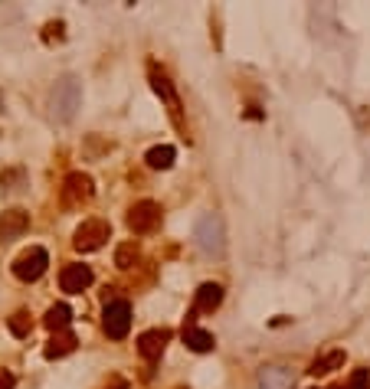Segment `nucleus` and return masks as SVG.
<instances>
[{"label": "nucleus", "instance_id": "obj_18", "mask_svg": "<svg viewBox=\"0 0 370 389\" xmlns=\"http://www.w3.org/2000/svg\"><path fill=\"white\" fill-rule=\"evenodd\" d=\"M138 259H141V252H138V246L134 242H121L118 252H115V265H118L121 271H128L138 265Z\"/></svg>", "mask_w": 370, "mask_h": 389}, {"label": "nucleus", "instance_id": "obj_14", "mask_svg": "<svg viewBox=\"0 0 370 389\" xmlns=\"http://www.w3.org/2000/svg\"><path fill=\"white\" fill-rule=\"evenodd\" d=\"M184 344L190 347V350H196V354H207V350H213V347H217V340H213V334H210V331H203V327L187 324L184 327Z\"/></svg>", "mask_w": 370, "mask_h": 389}, {"label": "nucleus", "instance_id": "obj_4", "mask_svg": "<svg viewBox=\"0 0 370 389\" xmlns=\"http://www.w3.org/2000/svg\"><path fill=\"white\" fill-rule=\"evenodd\" d=\"M164 219V209L154 200H138V203L128 209V229L131 232H138V236H148L154 229L161 226Z\"/></svg>", "mask_w": 370, "mask_h": 389}, {"label": "nucleus", "instance_id": "obj_3", "mask_svg": "<svg viewBox=\"0 0 370 389\" xmlns=\"http://www.w3.org/2000/svg\"><path fill=\"white\" fill-rule=\"evenodd\" d=\"M92 193H95V184H92V177L82 173V170L69 173V177L63 180V190H59L65 209H79V206H86L88 200H92Z\"/></svg>", "mask_w": 370, "mask_h": 389}, {"label": "nucleus", "instance_id": "obj_10", "mask_svg": "<svg viewBox=\"0 0 370 389\" xmlns=\"http://www.w3.org/2000/svg\"><path fill=\"white\" fill-rule=\"evenodd\" d=\"M59 285L65 294H82L92 285V269L88 265H65L59 275Z\"/></svg>", "mask_w": 370, "mask_h": 389}, {"label": "nucleus", "instance_id": "obj_22", "mask_svg": "<svg viewBox=\"0 0 370 389\" xmlns=\"http://www.w3.org/2000/svg\"><path fill=\"white\" fill-rule=\"evenodd\" d=\"M105 389H128V383H125V379H118V376H111L109 383H105Z\"/></svg>", "mask_w": 370, "mask_h": 389}, {"label": "nucleus", "instance_id": "obj_11", "mask_svg": "<svg viewBox=\"0 0 370 389\" xmlns=\"http://www.w3.org/2000/svg\"><path fill=\"white\" fill-rule=\"evenodd\" d=\"M167 340H171V334H167V331H161V327H154V331H144V334L138 337V354H141L144 360H157V357L164 354Z\"/></svg>", "mask_w": 370, "mask_h": 389}, {"label": "nucleus", "instance_id": "obj_12", "mask_svg": "<svg viewBox=\"0 0 370 389\" xmlns=\"http://www.w3.org/2000/svg\"><path fill=\"white\" fill-rule=\"evenodd\" d=\"M223 304V288H219L217 281H207V285H200L196 288V298H194V311L200 314H213Z\"/></svg>", "mask_w": 370, "mask_h": 389}, {"label": "nucleus", "instance_id": "obj_2", "mask_svg": "<svg viewBox=\"0 0 370 389\" xmlns=\"http://www.w3.org/2000/svg\"><path fill=\"white\" fill-rule=\"evenodd\" d=\"M148 79H151V88L161 95V102L167 105V115H171V121H174L177 128L184 131V111H180V95H177V88H174V82L164 76L157 65H151L148 69Z\"/></svg>", "mask_w": 370, "mask_h": 389}, {"label": "nucleus", "instance_id": "obj_6", "mask_svg": "<svg viewBox=\"0 0 370 389\" xmlns=\"http://www.w3.org/2000/svg\"><path fill=\"white\" fill-rule=\"evenodd\" d=\"M46 265H49L46 249L43 246H33V249L20 252V255L13 259V275H17L20 281H36L46 271Z\"/></svg>", "mask_w": 370, "mask_h": 389}, {"label": "nucleus", "instance_id": "obj_15", "mask_svg": "<svg viewBox=\"0 0 370 389\" xmlns=\"http://www.w3.org/2000/svg\"><path fill=\"white\" fill-rule=\"evenodd\" d=\"M76 350V334H69V331H63V334H56L49 344H46V360H59L65 357V354H72Z\"/></svg>", "mask_w": 370, "mask_h": 389}, {"label": "nucleus", "instance_id": "obj_21", "mask_svg": "<svg viewBox=\"0 0 370 389\" xmlns=\"http://www.w3.org/2000/svg\"><path fill=\"white\" fill-rule=\"evenodd\" d=\"M13 386H17V376L10 370H0V389H13Z\"/></svg>", "mask_w": 370, "mask_h": 389}, {"label": "nucleus", "instance_id": "obj_1", "mask_svg": "<svg viewBox=\"0 0 370 389\" xmlns=\"http://www.w3.org/2000/svg\"><path fill=\"white\" fill-rule=\"evenodd\" d=\"M196 242H200V249L210 252V255H223L226 249V232H223V219L217 213H207V216L196 219V229H194Z\"/></svg>", "mask_w": 370, "mask_h": 389}, {"label": "nucleus", "instance_id": "obj_13", "mask_svg": "<svg viewBox=\"0 0 370 389\" xmlns=\"http://www.w3.org/2000/svg\"><path fill=\"white\" fill-rule=\"evenodd\" d=\"M348 363V354L344 350H327V354H321V357L311 360V376H327V373H334V370H341Z\"/></svg>", "mask_w": 370, "mask_h": 389}, {"label": "nucleus", "instance_id": "obj_17", "mask_svg": "<svg viewBox=\"0 0 370 389\" xmlns=\"http://www.w3.org/2000/svg\"><path fill=\"white\" fill-rule=\"evenodd\" d=\"M174 157H177L174 148H171V144H161V148H151L144 161H148V167H151V170H167V167L174 164Z\"/></svg>", "mask_w": 370, "mask_h": 389}, {"label": "nucleus", "instance_id": "obj_8", "mask_svg": "<svg viewBox=\"0 0 370 389\" xmlns=\"http://www.w3.org/2000/svg\"><path fill=\"white\" fill-rule=\"evenodd\" d=\"M102 327L111 340H125L131 331V304L128 301H111L105 308V317H102Z\"/></svg>", "mask_w": 370, "mask_h": 389}, {"label": "nucleus", "instance_id": "obj_9", "mask_svg": "<svg viewBox=\"0 0 370 389\" xmlns=\"http://www.w3.org/2000/svg\"><path fill=\"white\" fill-rule=\"evenodd\" d=\"M30 229V213L26 209H3L0 213V242H13V239H20L23 232Z\"/></svg>", "mask_w": 370, "mask_h": 389}, {"label": "nucleus", "instance_id": "obj_20", "mask_svg": "<svg viewBox=\"0 0 370 389\" xmlns=\"http://www.w3.org/2000/svg\"><path fill=\"white\" fill-rule=\"evenodd\" d=\"M285 383H288V373L282 367H272L262 373V386L265 389H285Z\"/></svg>", "mask_w": 370, "mask_h": 389}, {"label": "nucleus", "instance_id": "obj_16", "mask_svg": "<svg viewBox=\"0 0 370 389\" xmlns=\"http://www.w3.org/2000/svg\"><path fill=\"white\" fill-rule=\"evenodd\" d=\"M69 321H72V311H69V304H53L49 311H46L43 324L53 331V334H63L65 327H69Z\"/></svg>", "mask_w": 370, "mask_h": 389}, {"label": "nucleus", "instance_id": "obj_19", "mask_svg": "<svg viewBox=\"0 0 370 389\" xmlns=\"http://www.w3.org/2000/svg\"><path fill=\"white\" fill-rule=\"evenodd\" d=\"M7 327H10L13 337H30L33 321H30V314H26V311H17L13 317H7Z\"/></svg>", "mask_w": 370, "mask_h": 389}, {"label": "nucleus", "instance_id": "obj_7", "mask_svg": "<svg viewBox=\"0 0 370 389\" xmlns=\"http://www.w3.org/2000/svg\"><path fill=\"white\" fill-rule=\"evenodd\" d=\"M79 102H82V92H79V82L76 79H63L53 92V111L59 121H69L76 115Z\"/></svg>", "mask_w": 370, "mask_h": 389}, {"label": "nucleus", "instance_id": "obj_5", "mask_svg": "<svg viewBox=\"0 0 370 389\" xmlns=\"http://www.w3.org/2000/svg\"><path fill=\"white\" fill-rule=\"evenodd\" d=\"M111 236V226L105 219H86L82 226L76 229V236H72V246L76 252H95L105 246V239Z\"/></svg>", "mask_w": 370, "mask_h": 389}]
</instances>
